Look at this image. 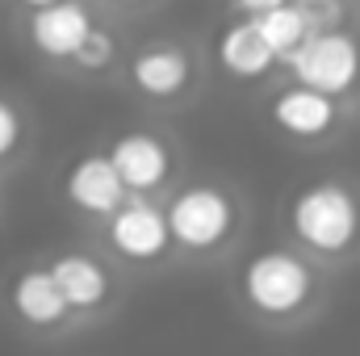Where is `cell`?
<instances>
[{
  "instance_id": "e0dca14e",
  "label": "cell",
  "mask_w": 360,
  "mask_h": 356,
  "mask_svg": "<svg viewBox=\"0 0 360 356\" xmlns=\"http://www.w3.org/2000/svg\"><path fill=\"white\" fill-rule=\"evenodd\" d=\"M235 4H239L243 13H252V17H256V13H264V8H272V4H281V0H235Z\"/></svg>"
},
{
  "instance_id": "5bb4252c",
  "label": "cell",
  "mask_w": 360,
  "mask_h": 356,
  "mask_svg": "<svg viewBox=\"0 0 360 356\" xmlns=\"http://www.w3.org/2000/svg\"><path fill=\"white\" fill-rule=\"evenodd\" d=\"M51 272H55V281H59V289H63L72 310H92L109 293V276L92 256H76V252L59 256V260H51Z\"/></svg>"
},
{
  "instance_id": "2e32d148",
  "label": "cell",
  "mask_w": 360,
  "mask_h": 356,
  "mask_svg": "<svg viewBox=\"0 0 360 356\" xmlns=\"http://www.w3.org/2000/svg\"><path fill=\"white\" fill-rule=\"evenodd\" d=\"M17 147H21V117H17V109L0 96V160H8Z\"/></svg>"
},
{
  "instance_id": "9c48e42d",
  "label": "cell",
  "mask_w": 360,
  "mask_h": 356,
  "mask_svg": "<svg viewBox=\"0 0 360 356\" xmlns=\"http://www.w3.org/2000/svg\"><path fill=\"white\" fill-rule=\"evenodd\" d=\"M272 122L293 139H319L335 126V96L310 84L285 89L272 101Z\"/></svg>"
},
{
  "instance_id": "8992f818",
  "label": "cell",
  "mask_w": 360,
  "mask_h": 356,
  "mask_svg": "<svg viewBox=\"0 0 360 356\" xmlns=\"http://www.w3.org/2000/svg\"><path fill=\"white\" fill-rule=\"evenodd\" d=\"M63 193H68V201H72L80 214H92V218L113 214V210L130 197V189H126V180L117 172V164L109 160V151H105V155H84V160L68 172Z\"/></svg>"
},
{
  "instance_id": "9a60e30c",
  "label": "cell",
  "mask_w": 360,
  "mask_h": 356,
  "mask_svg": "<svg viewBox=\"0 0 360 356\" xmlns=\"http://www.w3.org/2000/svg\"><path fill=\"white\" fill-rule=\"evenodd\" d=\"M72 63H80V68H89V72L109 68V63H113V38H109L105 30H96V25H92V34L80 42V51L72 55Z\"/></svg>"
},
{
  "instance_id": "5b68a950",
  "label": "cell",
  "mask_w": 360,
  "mask_h": 356,
  "mask_svg": "<svg viewBox=\"0 0 360 356\" xmlns=\"http://www.w3.org/2000/svg\"><path fill=\"white\" fill-rule=\"evenodd\" d=\"M109 243L113 252H122L126 260H155L168 252L172 231H168V214L160 205H151L147 197H126L113 214H109Z\"/></svg>"
},
{
  "instance_id": "3957f363",
  "label": "cell",
  "mask_w": 360,
  "mask_h": 356,
  "mask_svg": "<svg viewBox=\"0 0 360 356\" xmlns=\"http://www.w3.org/2000/svg\"><path fill=\"white\" fill-rule=\"evenodd\" d=\"M164 214H168L172 243H180L184 252H214L235 231V205H231V197L222 189H210V184H197V189L176 193Z\"/></svg>"
},
{
  "instance_id": "6da1fadb",
  "label": "cell",
  "mask_w": 360,
  "mask_h": 356,
  "mask_svg": "<svg viewBox=\"0 0 360 356\" xmlns=\"http://www.w3.org/2000/svg\"><path fill=\"white\" fill-rule=\"evenodd\" d=\"M289 227L310 252L335 256V252H348L356 243L360 205L340 180H319V184H310L293 197Z\"/></svg>"
},
{
  "instance_id": "ffe728a7",
  "label": "cell",
  "mask_w": 360,
  "mask_h": 356,
  "mask_svg": "<svg viewBox=\"0 0 360 356\" xmlns=\"http://www.w3.org/2000/svg\"><path fill=\"white\" fill-rule=\"evenodd\" d=\"M122 4H143V0H122Z\"/></svg>"
},
{
  "instance_id": "ba28073f",
  "label": "cell",
  "mask_w": 360,
  "mask_h": 356,
  "mask_svg": "<svg viewBox=\"0 0 360 356\" xmlns=\"http://www.w3.org/2000/svg\"><path fill=\"white\" fill-rule=\"evenodd\" d=\"M109 160L117 164V172L126 180L130 193H147V189H160L168 172H172V155H168V143L147 134V130H126L113 139L109 147Z\"/></svg>"
},
{
  "instance_id": "4fadbf2b",
  "label": "cell",
  "mask_w": 360,
  "mask_h": 356,
  "mask_svg": "<svg viewBox=\"0 0 360 356\" xmlns=\"http://www.w3.org/2000/svg\"><path fill=\"white\" fill-rule=\"evenodd\" d=\"M252 21L260 25V34H264V42L276 51V59H289L314 34V25H319L314 4H297V0H281V4H272L264 13H256Z\"/></svg>"
},
{
  "instance_id": "ac0fdd59",
  "label": "cell",
  "mask_w": 360,
  "mask_h": 356,
  "mask_svg": "<svg viewBox=\"0 0 360 356\" xmlns=\"http://www.w3.org/2000/svg\"><path fill=\"white\" fill-rule=\"evenodd\" d=\"M21 4H30V8H38V4H51V0H21Z\"/></svg>"
},
{
  "instance_id": "277c9868",
  "label": "cell",
  "mask_w": 360,
  "mask_h": 356,
  "mask_svg": "<svg viewBox=\"0 0 360 356\" xmlns=\"http://www.w3.org/2000/svg\"><path fill=\"white\" fill-rule=\"evenodd\" d=\"M285 63L293 68L297 84L323 89L331 96L348 92L360 80V46L344 30H314Z\"/></svg>"
},
{
  "instance_id": "7a4b0ae2",
  "label": "cell",
  "mask_w": 360,
  "mask_h": 356,
  "mask_svg": "<svg viewBox=\"0 0 360 356\" xmlns=\"http://www.w3.org/2000/svg\"><path fill=\"white\" fill-rule=\"evenodd\" d=\"M310 289H314V276L306 260L293 252H264L243 268V298L269 319L297 314L310 302Z\"/></svg>"
},
{
  "instance_id": "7c38bea8",
  "label": "cell",
  "mask_w": 360,
  "mask_h": 356,
  "mask_svg": "<svg viewBox=\"0 0 360 356\" xmlns=\"http://www.w3.org/2000/svg\"><path fill=\"white\" fill-rule=\"evenodd\" d=\"M214 55H218V63H222L231 76H239V80H256V76L272 72V63H276V51L264 42V34H260L256 21L226 25V30L218 34Z\"/></svg>"
},
{
  "instance_id": "30bf717a",
  "label": "cell",
  "mask_w": 360,
  "mask_h": 356,
  "mask_svg": "<svg viewBox=\"0 0 360 356\" xmlns=\"http://www.w3.org/2000/svg\"><path fill=\"white\" fill-rule=\"evenodd\" d=\"M8 302H13V314L34 327H51V323L68 319V310H72L51 268H25L8 289Z\"/></svg>"
},
{
  "instance_id": "d6986e66",
  "label": "cell",
  "mask_w": 360,
  "mask_h": 356,
  "mask_svg": "<svg viewBox=\"0 0 360 356\" xmlns=\"http://www.w3.org/2000/svg\"><path fill=\"white\" fill-rule=\"evenodd\" d=\"M297 4H314L319 8V4H331V0H297Z\"/></svg>"
},
{
  "instance_id": "52a82bcc",
  "label": "cell",
  "mask_w": 360,
  "mask_h": 356,
  "mask_svg": "<svg viewBox=\"0 0 360 356\" xmlns=\"http://www.w3.org/2000/svg\"><path fill=\"white\" fill-rule=\"evenodd\" d=\"M89 34H92V17L80 0L38 4L34 17H30V42L51 59H72Z\"/></svg>"
},
{
  "instance_id": "8fae6325",
  "label": "cell",
  "mask_w": 360,
  "mask_h": 356,
  "mask_svg": "<svg viewBox=\"0 0 360 356\" xmlns=\"http://www.w3.org/2000/svg\"><path fill=\"white\" fill-rule=\"evenodd\" d=\"M188 55L172 46V42H155V46H143L134 59H130V80L147 96H176L188 89Z\"/></svg>"
}]
</instances>
